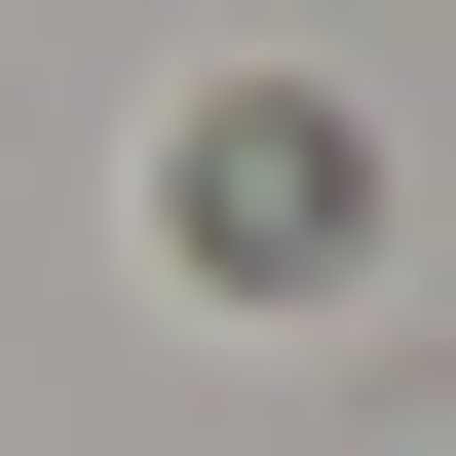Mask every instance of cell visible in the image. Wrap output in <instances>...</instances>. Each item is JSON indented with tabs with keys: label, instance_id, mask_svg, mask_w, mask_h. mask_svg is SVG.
<instances>
[{
	"label": "cell",
	"instance_id": "obj_1",
	"mask_svg": "<svg viewBox=\"0 0 456 456\" xmlns=\"http://www.w3.org/2000/svg\"><path fill=\"white\" fill-rule=\"evenodd\" d=\"M152 228H191L228 305H305V266H342V114H305V77H228L191 152H152Z\"/></svg>",
	"mask_w": 456,
	"mask_h": 456
}]
</instances>
